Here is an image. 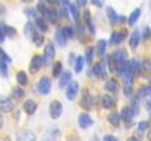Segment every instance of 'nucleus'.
<instances>
[{"label":"nucleus","instance_id":"20","mask_svg":"<svg viewBox=\"0 0 151 141\" xmlns=\"http://www.w3.org/2000/svg\"><path fill=\"white\" fill-rule=\"evenodd\" d=\"M107 119H109V122H110L113 127H119V124H120V121H122V118H120V115H119L117 112H113V113H110Z\"/></svg>","mask_w":151,"mask_h":141},{"label":"nucleus","instance_id":"22","mask_svg":"<svg viewBox=\"0 0 151 141\" xmlns=\"http://www.w3.org/2000/svg\"><path fill=\"white\" fill-rule=\"evenodd\" d=\"M35 27L40 30V31H47V21L44 19V18H41V16H38L37 18V21H35Z\"/></svg>","mask_w":151,"mask_h":141},{"label":"nucleus","instance_id":"41","mask_svg":"<svg viewBox=\"0 0 151 141\" xmlns=\"http://www.w3.org/2000/svg\"><path fill=\"white\" fill-rule=\"evenodd\" d=\"M0 59H1V60H4L6 63H10V57H9V56H7L1 48H0Z\"/></svg>","mask_w":151,"mask_h":141},{"label":"nucleus","instance_id":"15","mask_svg":"<svg viewBox=\"0 0 151 141\" xmlns=\"http://www.w3.org/2000/svg\"><path fill=\"white\" fill-rule=\"evenodd\" d=\"M81 106L84 107V109H87V110H90V109H93V106H94V98L90 95V94L85 91L84 94V97H82V101H81Z\"/></svg>","mask_w":151,"mask_h":141},{"label":"nucleus","instance_id":"16","mask_svg":"<svg viewBox=\"0 0 151 141\" xmlns=\"http://www.w3.org/2000/svg\"><path fill=\"white\" fill-rule=\"evenodd\" d=\"M24 110L28 113V115H34L35 110H37V103L34 100H27L24 103Z\"/></svg>","mask_w":151,"mask_h":141},{"label":"nucleus","instance_id":"31","mask_svg":"<svg viewBox=\"0 0 151 141\" xmlns=\"http://www.w3.org/2000/svg\"><path fill=\"white\" fill-rule=\"evenodd\" d=\"M84 18H85V22H87L90 31H91V33H96V28H94L93 24H91V18H90V12H88V10H84Z\"/></svg>","mask_w":151,"mask_h":141},{"label":"nucleus","instance_id":"49","mask_svg":"<svg viewBox=\"0 0 151 141\" xmlns=\"http://www.w3.org/2000/svg\"><path fill=\"white\" fill-rule=\"evenodd\" d=\"M93 4H94V6H103V3H101V1H96V0L93 1Z\"/></svg>","mask_w":151,"mask_h":141},{"label":"nucleus","instance_id":"42","mask_svg":"<svg viewBox=\"0 0 151 141\" xmlns=\"http://www.w3.org/2000/svg\"><path fill=\"white\" fill-rule=\"evenodd\" d=\"M123 91H125V95H126V97H129V95L132 94V87H131V85H125V87H123Z\"/></svg>","mask_w":151,"mask_h":141},{"label":"nucleus","instance_id":"12","mask_svg":"<svg viewBox=\"0 0 151 141\" xmlns=\"http://www.w3.org/2000/svg\"><path fill=\"white\" fill-rule=\"evenodd\" d=\"M78 124H79V127H81L82 129H87V128H90V127L93 125V119H91L87 113H82V115H79V118H78Z\"/></svg>","mask_w":151,"mask_h":141},{"label":"nucleus","instance_id":"2","mask_svg":"<svg viewBox=\"0 0 151 141\" xmlns=\"http://www.w3.org/2000/svg\"><path fill=\"white\" fill-rule=\"evenodd\" d=\"M37 88H38V91L43 94V95H47L51 90V80L49 78V77H43V78L40 80Z\"/></svg>","mask_w":151,"mask_h":141},{"label":"nucleus","instance_id":"47","mask_svg":"<svg viewBox=\"0 0 151 141\" xmlns=\"http://www.w3.org/2000/svg\"><path fill=\"white\" fill-rule=\"evenodd\" d=\"M126 141H141V140H139L138 137H135V135H134V137H129V138H128Z\"/></svg>","mask_w":151,"mask_h":141},{"label":"nucleus","instance_id":"7","mask_svg":"<svg viewBox=\"0 0 151 141\" xmlns=\"http://www.w3.org/2000/svg\"><path fill=\"white\" fill-rule=\"evenodd\" d=\"M100 104L104 109H111V107L116 106V100L110 94H103L100 97Z\"/></svg>","mask_w":151,"mask_h":141},{"label":"nucleus","instance_id":"34","mask_svg":"<svg viewBox=\"0 0 151 141\" xmlns=\"http://www.w3.org/2000/svg\"><path fill=\"white\" fill-rule=\"evenodd\" d=\"M84 62H85V60H84V57H82V56H79V57H76V65H75V72H78V74H79V72L82 71V68H84Z\"/></svg>","mask_w":151,"mask_h":141},{"label":"nucleus","instance_id":"26","mask_svg":"<svg viewBox=\"0 0 151 141\" xmlns=\"http://www.w3.org/2000/svg\"><path fill=\"white\" fill-rule=\"evenodd\" d=\"M37 33V27L34 25V24H31V22H28L27 25H25V34L28 35V37H31L32 38V35Z\"/></svg>","mask_w":151,"mask_h":141},{"label":"nucleus","instance_id":"29","mask_svg":"<svg viewBox=\"0 0 151 141\" xmlns=\"http://www.w3.org/2000/svg\"><path fill=\"white\" fill-rule=\"evenodd\" d=\"M106 47H107V41H106V40H99V43H97V54H99V56H103V54H104Z\"/></svg>","mask_w":151,"mask_h":141},{"label":"nucleus","instance_id":"37","mask_svg":"<svg viewBox=\"0 0 151 141\" xmlns=\"http://www.w3.org/2000/svg\"><path fill=\"white\" fill-rule=\"evenodd\" d=\"M7 35V25H4L3 22H0V43H3L4 37Z\"/></svg>","mask_w":151,"mask_h":141},{"label":"nucleus","instance_id":"25","mask_svg":"<svg viewBox=\"0 0 151 141\" xmlns=\"http://www.w3.org/2000/svg\"><path fill=\"white\" fill-rule=\"evenodd\" d=\"M139 16H141V9H135V10H134V12L131 13L129 19H128V21H129V24H131V25H135Z\"/></svg>","mask_w":151,"mask_h":141},{"label":"nucleus","instance_id":"18","mask_svg":"<svg viewBox=\"0 0 151 141\" xmlns=\"http://www.w3.org/2000/svg\"><path fill=\"white\" fill-rule=\"evenodd\" d=\"M57 135H59L57 128H50V129H49V131L43 135V141H56Z\"/></svg>","mask_w":151,"mask_h":141},{"label":"nucleus","instance_id":"46","mask_svg":"<svg viewBox=\"0 0 151 141\" xmlns=\"http://www.w3.org/2000/svg\"><path fill=\"white\" fill-rule=\"evenodd\" d=\"M25 12H27L28 16H34V10H32V9H28V10H25Z\"/></svg>","mask_w":151,"mask_h":141},{"label":"nucleus","instance_id":"17","mask_svg":"<svg viewBox=\"0 0 151 141\" xmlns=\"http://www.w3.org/2000/svg\"><path fill=\"white\" fill-rule=\"evenodd\" d=\"M139 41H141V34H139V31H134V33L131 34V38H129V46H131V48H137L138 44H139Z\"/></svg>","mask_w":151,"mask_h":141},{"label":"nucleus","instance_id":"33","mask_svg":"<svg viewBox=\"0 0 151 141\" xmlns=\"http://www.w3.org/2000/svg\"><path fill=\"white\" fill-rule=\"evenodd\" d=\"M32 41H34V44H35V46H41V44H43V41H44V37H43L40 33H35V34L32 35Z\"/></svg>","mask_w":151,"mask_h":141},{"label":"nucleus","instance_id":"24","mask_svg":"<svg viewBox=\"0 0 151 141\" xmlns=\"http://www.w3.org/2000/svg\"><path fill=\"white\" fill-rule=\"evenodd\" d=\"M66 37H65V34H63V31L62 30H57V33H56V41L60 44L62 47H65L66 46Z\"/></svg>","mask_w":151,"mask_h":141},{"label":"nucleus","instance_id":"43","mask_svg":"<svg viewBox=\"0 0 151 141\" xmlns=\"http://www.w3.org/2000/svg\"><path fill=\"white\" fill-rule=\"evenodd\" d=\"M15 34H16V30L7 27V37H15Z\"/></svg>","mask_w":151,"mask_h":141},{"label":"nucleus","instance_id":"19","mask_svg":"<svg viewBox=\"0 0 151 141\" xmlns=\"http://www.w3.org/2000/svg\"><path fill=\"white\" fill-rule=\"evenodd\" d=\"M44 15H46V21H49L51 24H54V22L57 21V16H59V13H57L54 9H47V10L44 12Z\"/></svg>","mask_w":151,"mask_h":141},{"label":"nucleus","instance_id":"50","mask_svg":"<svg viewBox=\"0 0 151 141\" xmlns=\"http://www.w3.org/2000/svg\"><path fill=\"white\" fill-rule=\"evenodd\" d=\"M78 4H79V6H85L87 1H85V0H81V1H78Z\"/></svg>","mask_w":151,"mask_h":141},{"label":"nucleus","instance_id":"51","mask_svg":"<svg viewBox=\"0 0 151 141\" xmlns=\"http://www.w3.org/2000/svg\"><path fill=\"white\" fill-rule=\"evenodd\" d=\"M1 127H3V119H1V116H0V129H1Z\"/></svg>","mask_w":151,"mask_h":141},{"label":"nucleus","instance_id":"13","mask_svg":"<svg viewBox=\"0 0 151 141\" xmlns=\"http://www.w3.org/2000/svg\"><path fill=\"white\" fill-rule=\"evenodd\" d=\"M70 82H72V74H70L69 71L63 72V74L60 75V80H59V87H60V88H65V87L69 85Z\"/></svg>","mask_w":151,"mask_h":141},{"label":"nucleus","instance_id":"44","mask_svg":"<svg viewBox=\"0 0 151 141\" xmlns=\"http://www.w3.org/2000/svg\"><path fill=\"white\" fill-rule=\"evenodd\" d=\"M150 34H151L150 28H144V40H147V38H150Z\"/></svg>","mask_w":151,"mask_h":141},{"label":"nucleus","instance_id":"53","mask_svg":"<svg viewBox=\"0 0 151 141\" xmlns=\"http://www.w3.org/2000/svg\"><path fill=\"white\" fill-rule=\"evenodd\" d=\"M150 141H151V135H150Z\"/></svg>","mask_w":151,"mask_h":141},{"label":"nucleus","instance_id":"45","mask_svg":"<svg viewBox=\"0 0 151 141\" xmlns=\"http://www.w3.org/2000/svg\"><path fill=\"white\" fill-rule=\"evenodd\" d=\"M104 141H117L114 135H104Z\"/></svg>","mask_w":151,"mask_h":141},{"label":"nucleus","instance_id":"40","mask_svg":"<svg viewBox=\"0 0 151 141\" xmlns=\"http://www.w3.org/2000/svg\"><path fill=\"white\" fill-rule=\"evenodd\" d=\"M93 53H94V48H88L87 50V56H85V60L88 62V63H91V60H93Z\"/></svg>","mask_w":151,"mask_h":141},{"label":"nucleus","instance_id":"11","mask_svg":"<svg viewBox=\"0 0 151 141\" xmlns=\"http://www.w3.org/2000/svg\"><path fill=\"white\" fill-rule=\"evenodd\" d=\"M54 54H56V51H54V47L53 44H47L46 48H44V56H43V59H44V63H50L53 62V59H54Z\"/></svg>","mask_w":151,"mask_h":141},{"label":"nucleus","instance_id":"9","mask_svg":"<svg viewBox=\"0 0 151 141\" xmlns=\"http://www.w3.org/2000/svg\"><path fill=\"white\" fill-rule=\"evenodd\" d=\"M16 141H37V137L31 131H19L16 134Z\"/></svg>","mask_w":151,"mask_h":141},{"label":"nucleus","instance_id":"14","mask_svg":"<svg viewBox=\"0 0 151 141\" xmlns=\"http://www.w3.org/2000/svg\"><path fill=\"white\" fill-rule=\"evenodd\" d=\"M134 116H135V113L132 112V109H131L129 106L123 107L122 112H120V118H122V121H125V122H131Z\"/></svg>","mask_w":151,"mask_h":141},{"label":"nucleus","instance_id":"27","mask_svg":"<svg viewBox=\"0 0 151 141\" xmlns=\"http://www.w3.org/2000/svg\"><path fill=\"white\" fill-rule=\"evenodd\" d=\"M106 90L107 91H110V93H114L116 90H117V81L116 80H109L107 82H106Z\"/></svg>","mask_w":151,"mask_h":141},{"label":"nucleus","instance_id":"38","mask_svg":"<svg viewBox=\"0 0 151 141\" xmlns=\"http://www.w3.org/2000/svg\"><path fill=\"white\" fill-rule=\"evenodd\" d=\"M0 75L1 77H7V63L4 60L0 59Z\"/></svg>","mask_w":151,"mask_h":141},{"label":"nucleus","instance_id":"30","mask_svg":"<svg viewBox=\"0 0 151 141\" xmlns=\"http://www.w3.org/2000/svg\"><path fill=\"white\" fill-rule=\"evenodd\" d=\"M69 12L72 13V16H73L76 21L79 19V10H78L76 4H73V3H69Z\"/></svg>","mask_w":151,"mask_h":141},{"label":"nucleus","instance_id":"48","mask_svg":"<svg viewBox=\"0 0 151 141\" xmlns=\"http://www.w3.org/2000/svg\"><path fill=\"white\" fill-rule=\"evenodd\" d=\"M73 60H75V56L73 54H69V63H72Z\"/></svg>","mask_w":151,"mask_h":141},{"label":"nucleus","instance_id":"21","mask_svg":"<svg viewBox=\"0 0 151 141\" xmlns=\"http://www.w3.org/2000/svg\"><path fill=\"white\" fill-rule=\"evenodd\" d=\"M125 34H126L125 31H122L120 34L119 33H113L111 34V38H110V43L111 44H120L122 40H123V37H125Z\"/></svg>","mask_w":151,"mask_h":141},{"label":"nucleus","instance_id":"8","mask_svg":"<svg viewBox=\"0 0 151 141\" xmlns=\"http://www.w3.org/2000/svg\"><path fill=\"white\" fill-rule=\"evenodd\" d=\"M93 72H94V75H97L99 78H104L106 74H107V65H106V62L101 60L99 63H96V66L93 68Z\"/></svg>","mask_w":151,"mask_h":141},{"label":"nucleus","instance_id":"32","mask_svg":"<svg viewBox=\"0 0 151 141\" xmlns=\"http://www.w3.org/2000/svg\"><path fill=\"white\" fill-rule=\"evenodd\" d=\"M62 31H63L66 38H73L75 37V30L70 28V27H65V28H62Z\"/></svg>","mask_w":151,"mask_h":141},{"label":"nucleus","instance_id":"4","mask_svg":"<svg viewBox=\"0 0 151 141\" xmlns=\"http://www.w3.org/2000/svg\"><path fill=\"white\" fill-rule=\"evenodd\" d=\"M43 63H44V59H43V56H40V54H35V56L31 59L29 71H31L32 74H35L37 71H40V68L43 66Z\"/></svg>","mask_w":151,"mask_h":141},{"label":"nucleus","instance_id":"1","mask_svg":"<svg viewBox=\"0 0 151 141\" xmlns=\"http://www.w3.org/2000/svg\"><path fill=\"white\" fill-rule=\"evenodd\" d=\"M113 57L117 63V74L119 75H125L126 72V66H128V56H126V51L123 48H119L113 53Z\"/></svg>","mask_w":151,"mask_h":141},{"label":"nucleus","instance_id":"23","mask_svg":"<svg viewBox=\"0 0 151 141\" xmlns=\"http://www.w3.org/2000/svg\"><path fill=\"white\" fill-rule=\"evenodd\" d=\"M107 63H109V71H110V72H116V74H117V63H116V60H114L113 54L107 56Z\"/></svg>","mask_w":151,"mask_h":141},{"label":"nucleus","instance_id":"5","mask_svg":"<svg viewBox=\"0 0 151 141\" xmlns=\"http://www.w3.org/2000/svg\"><path fill=\"white\" fill-rule=\"evenodd\" d=\"M0 110L4 112V113L12 112L13 110V101H12V98L0 95Z\"/></svg>","mask_w":151,"mask_h":141},{"label":"nucleus","instance_id":"52","mask_svg":"<svg viewBox=\"0 0 151 141\" xmlns=\"http://www.w3.org/2000/svg\"><path fill=\"white\" fill-rule=\"evenodd\" d=\"M91 141H99V138H97V137H94V138H93Z\"/></svg>","mask_w":151,"mask_h":141},{"label":"nucleus","instance_id":"36","mask_svg":"<svg viewBox=\"0 0 151 141\" xmlns=\"http://www.w3.org/2000/svg\"><path fill=\"white\" fill-rule=\"evenodd\" d=\"M148 127H150V124H148L147 121H141V122L138 124V132H139V134H144V132L148 129Z\"/></svg>","mask_w":151,"mask_h":141},{"label":"nucleus","instance_id":"10","mask_svg":"<svg viewBox=\"0 0 151 141\" xmlns=\"http://www.w3.org/2000/svg\"><path fill=\"white\" fill-rule=\"evenodd\" d=\"M78 90H79L78 82H76V81H72V82L68 85V90H66V97H68V100H73V98L76 97V94H78Z\"/></svg>","mask_w":151,"mask_h":141},{"label":"nucleus","instance_id":"35","mask_svg":"<svg viewBox=\"0 0 151 141\" xmlns=\"http://www.w3.org/2000/svg\"><path fill=\"white\" fill-rule=\"evenodd\" d=\"M63 72H62V63L60 62H56L54 66H53V77H60Z\"/></svg>","mask_w":151,"mask_h":141},{"label":"nucleus","instance_id":"3","mask_svg":"<svg viewBox=\"0 0 151 141\" xmlns=\"http://www.w3.org/2000/svg\"><path fill=\"white\" fill-rule=\"evenodd\" d=\"M62 112H63V106H62V103L57 101V100H53V101L50 103V116L53 118V119H57V118H60Z\"/></svg>","mask_w":151,"mask_h":141},{"label":"nucleus","instance_id":"39","mask_svg":"<svg viewBox=\"0 0 151 141\" xmlns=\"http://www.w3.org/2000/svg\"><path fill=\"white\" fill-rule=\"evenodd\" d=\"M12 94H13V98L19 100V98H22V94H24V91H22V88L15 87V88H13V91H12Z\"/></svg>","mask_w":151,"mask_h":141},{"label":"nucleus","instance_id":"28","mask_svg":"<svg viewBox=\"0 0 151 141\" xmlns=\"http://www.w3.org/2000/svg\"><path fill=\"white\" fill-rule=\"evenodd\" d=\"M16 81L19 82V85H27L28 84V77H27V74L25 72H18V75H16Z\"/></svg>","mask_w":151,"mask_h":141},{"label":"nucleus","instance_id":"6","mask_svg":"<svg viewBox=\"0 0 151 141\" xmlns=\"http://www.w3.org/2000/svg\"><path fill=\"white\" fill-rule=\"evenodd\" d=\"M138 74L144 78H148L151 75V63L150 60H142L139 63V68H138Z\"/></svg>","mask_w":151,"mask_h":141}]
</instances>
